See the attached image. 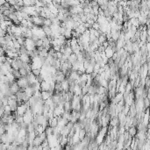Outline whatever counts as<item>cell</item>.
Masks as SVG:
<instances>
[{
    "label": "cell",
    "mask_w": 150,
    "mask_h": 150,
    "mask_svg": "<svg viewBox=\"0 0 150 150\" xmlns=\"http://www.w3.org/2000/svg\"><path fill=\"white\" fill-rule=\"evenodd\" d=\"M16 83H17L18 87L22 90H25L26 87L29 86V83H28V81H27V79H26V77H20V79L16 80Z\"/></svg>",
    "instance_id": "obj_1"
},
{
    "label": "cell",
    "mask_w": 150,
    "mask_h": 150,
    "mask_svg": "<svg viewBox=\"0 0 150 150\" xmlns=\"http://www.w3.org/2000/svg\"><path fill=\"white\" fill-rule=\"evenodd\" d=\"M61 85H62V89L63 91H69V83L68 82L67 79H65L63 82L61 83Z\"/></svg>",
    "instance_id": "obj_7"
},
{
    "label": "cell",
    "mask_w": 150,
    "mask_h": 150,
    "mask_svg": "<svg viewBox=\"0 0 150 150\" xmlns=\"http://www.w3.org/2000/svg\"><path fill=\"white\" fill-rule=\"evenodd\" d=\"M12 74L13 76H14V78L16 79V80H18V79H20L21 77L20 72H18V70H12Z\"/></svg>",
    "instance_id": "obj_16"
},
{
    "label": "cell",
    "mask_w": 150,
    "mask_h": 150,
    "mask_svg": "<svg viewBox=\"0 0 150 150\" xmlns=\"http://www.w3.org/2000/svg\"><path fill=\"white\" fill-rule=\"evenodd\" d=\"M114 54V52L111 50V47H108L105 48V56L107 57L108 59H111V56H112V54Z\"/></svg>",
    "instance_id": "obj_8"
},
{
    "label": "cell",
    "mask_w": 150,
    "mask_h": 150,
    "mask_svg": "<svg viewBox=\"0 0 150 150\" xmlns=\"http://www.w3.org/2000/svg\"><path fill=\"white\" fill-rule=\"evenodd\" d=\"M76 61H77V57H76V55L75 54H70V55L69 56V58H68V60H67V62H69V63H70V64H73Z\"/></svg>",
    "instance_id": "obj_9"
},
{
    "label": "cell",
    "mask_w": 150,
    "mask_h": 150,
    "mask_svg": "<svg viewBox=\"0 0 150 150\" xmlns=\"http://www.w3.org/2000/svg\"><path fill=\"white\" fill-rule=\"evenodd\" d=\"M4 3H5V1H4V0H2V1H0V7H1L2 5L4 4Z\"/></svg>",
    "instance_id": "obj_19"
},
{
    "label": "cell",
    "mask_w": 150,
    "mask_h": 150,
    "mask_svg": "<svg viewBox=\"0 0 150 150\" xmlns=\"http://www.w3.org/2000/svg\"><path fill=\"white\" fill-rule=\"evenodd\" d=\"M133 91V84L132 83L128 82V83L125 85V92H131Z\"/></svg>",
    "instance_id": "obj_12"
},
{
    "label": "cell",
    "mask_w": 150,
    "mask_h": 150,
    "mask_svg": "<svg viewBox=\"0 0 150 150\" xmlns=\"http://www.w3.org/2000/svg\"><path fill=\"white\" fill-rule=\"evenodd\" d=\"M52 26V21L49 18H44L43 20V26H48L50 27Z\"/></svg>",
    "instance_id": "obj_14"
},
{
    "label": "cell",
    "mask_w": 150,
    "mask_h": 150,
    "mask_svg": "<svg viewBox=\"0 0 150 150\" xmlns=\"http://www.w3.org/2000/svg\"><path fill=\"white\" fill-rule=\"evenodd\" d=\"M18 72H20L21 77H26V76L30 73V72H28V71H26V70L25 69H23V68H22V69H18Z\"/></svg>",
    "instance_id": "obj_13"
},
{
    "label": "cell",
    "mask_w": 150,
    "mask_h": 150,
    "mask_svg": "<svg viewBox=\"0 0 150 150\" xmlns=\"http://www.w3.org/2000/svg\"><path fill=\"white\" fill-rule=\"evenodd\" d=\"M126 132L128 133V134H129L131 137H134V136H136V134H137L138 130H137V127L136 126H131L128 128Z\"/></svg>",
    "instance_id": "obj_5"
},
{
    "label": "cell",
    "mask_w": 150,
    "mask_h": 150,
    "mask_svg": "<svg viewBox=\"0 0 150 150\" xmlns=\"http://www.w3.org/2000/svg\"><path fill=\"white\" fill-rule=\"evenodd\" d=\"M149 84H150V79H149V76H147L145 77V88L148 89L149 88Z\"/></svg>",
    "instance_id": "obj_17"
},
{
    "label": "cell",
    "mask_w": 150,
    "mask_h": 150,
    "mask_svg": "<svg viewBox=\"0 0 150 150\" xmlns=\"http://www.w3.org/2000/svg\"><path fill=\"white\" fill-rule=\"evenodd\" d=\"M99 27H100V25L97 22H95L93 25H92V27L91 28H93L94 30H99Z\"/></svg>",
    "instance_id": "obj_18"
},
{
    "label": "cell",
    "mask_w": 150,
    "mask_h": 150,
    "mask_svg": "<svg viewBox=\"0 0 150 150\" xmlns=\"http://www.w3.org/2000/svg\"><path fill=\"white\" fill-rule=\"evenodd\" d=\"M63 110L64 111H71V103L70 102H65L63 104Z\"/></svg>",
    "instance_id": "obj_11"
},
{
    "label": "cell",
    "mask_w": 150,
    "mask_h": 150,
    "mask_svg": "<svg viewBox=\"0 0 150 150\" xmlns=\"http://www.w3.org/2000/svg\"><path fill=\"white\" fill-rule=\"evenodd\" d=\"M31 73L32 75H34L35 77L38 76H40V74H41V69H32L31 70Z\"/></svg>",
    "instance_id": "obj_15"
},
{
    "label": "cell",
    "mask_w": 150,
    "mask_h": 150,
    "mask_svg": "<svg viewBox=\"0 0 150 150\" xmlns=\"http://www.w3.org/2000/svg\"><path fill=\"white\" fill-rule=\"evenodd\" d=\"M20 88L18 87V85L16 82L12 83V84H10V91L12 92V94L15 95L16 93H18V92L20 91Z\"/></svg>",
    "instance_id": "obj_3"
},
{
    "label": "cell",
    "mask_w": 150,
    "mask_h": 150,
    "mask_svg": "<svg viewBox=\"0 0 150 150\" xmlns=\"http://www.w3.org/2000/svg\"><path fill=\"white\" fill-rule=\"evenodd\" d=\"M18 60H20L23 63H31L32 62V59L27 54H20L18 55Z\"/></svg>",
    "instance_id": "obj_4"
},
{
    "label": "cell",
    "mask_w": 150,
    "mask_h": 150,
    "mask_svg": "<svg viewBox=\"0 0 150 150\" xmlns=\"http://www.w3.org/2000/svg\"><path fill=\"white\" fill-rule=\"evenodd\" d=\"M53 94L54 92H50V91H40V99L45 102V101H47L48 99H51Z\"/></svg>",
    "instance_id": "obj_2"
},
{
    "label": "cell",
    "mask_w": 150,
    "mask_h": 150,
    "mask_svg": "<svg viewBox=\"0 0 150 150\" xmlns=\"http://www.w3.org/2000/svg\"><path fill=\"white\" fill-rule=\"evenodd\" d=\"M41 28H42L43 32H44V34H45V35L47 37L50 36V35L52 34V30H51L50 27H48V26H42Z\"/></svg>",
    "instance_id": "obj_10"
},
{
    "label": "cell",
    "mask_w": 150,
    "mask_h": 150,
    "mask_svg": "<svg viewBox=\"0 0 150 150\" xmlns=\"http://www.w3.org/2000/svg\"><path fill=\"white\" fill-rule=\"evenodd\" d=\"M49 88H50V84L47 83V82L43 81L40 83V91H49Z\"/></svg>",
    "instance_id": "obj_6"
}]
</instances>
